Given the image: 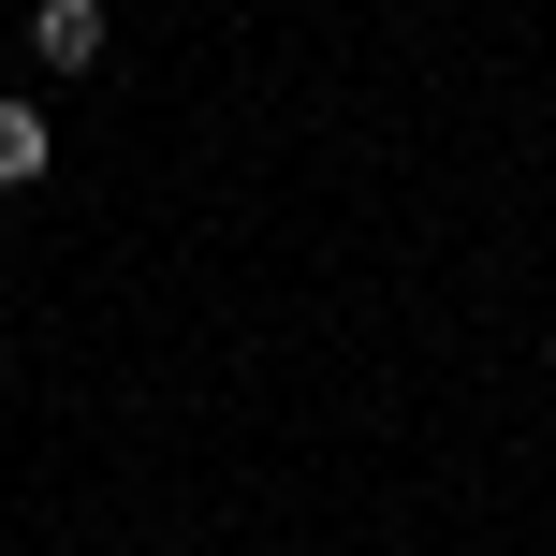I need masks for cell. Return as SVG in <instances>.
I'll return each mask as SVG.
<instances>
[{
	"instance_id": "cell-1",
	"label": "cell",
	"mask_w": 556,
	"mask_h": 556,
	"mask_svg": "<svg viewBox=\"0 0 556 556\" xmlns=\"http://www.w3.org/2000/svg\"><path fill=\"white\" fill-rule=\"evenodd\" d=\"M29 45H45L59 74H88V59H103V0H45V15H29Z\"/></svg>"
},
{
	"instance_id": "cell-2",
	"label": "cell",
	"mask_w": 556,
	"mask_h": 556,
	"mask_svg": "<svg viewBox=\"0 0 556 556\" xmlns=\"http://www.w3.org/2000/svg\"><path fill=\"white\" fill-rule=\"evenodd\" d=\"M15 176H45V117H29V103H0V191H15Z\"/></svg>"
}]
</instances>
